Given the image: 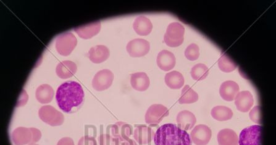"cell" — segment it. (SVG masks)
<instances>
[{"mask_svg":"<svg viewBox=\"0 0 276 145\" xmlns=\"http://www.w3.org/2000/svg\"><path fill=\"white\" fill-rule=\"evenodd\" d=\"M28 100H29V96H28L26 91L23 89L21 92L20 96L19 98L18 103H17L16 107H24V105L27 104Z\"/></svg>","mask_w":276,"mask_h":145,"instance_id":"836d02e7","label":"cell"},{"mask_svg":"<svg viewBox=\"0 0 276 145\" xmlns=\"http://www.w3.org/2000/svg\"><path fill=\"white\" fill-rule=\"evenodd\" d=\"M102 24L100 21L85 25V26L75 28L74 31L80 38L90 39L99 33L101 30Z\"/></svg>","mask_w":276,"mask_h":145,"instance_id":"44dd1931","label":"cell"},{"mask_svg":"<svg viewBox=\"0 0 276 145\" xmlns=\"http://www.w3.org/2000/svg\"><path fill=\"white\" fill-rule=\"evenodd\" d=\"M54 95V89L49 84H42L38 86L35 91L36 99L41 104H48L51 102Z\"/></svg>","mask_w":276,"mask_h":145,"instance_id":"603a6c76","label":"cell"},{"mask_svg":"<svg viewBox=\"0 0 276 145\" xmlns=\"http://www.w3.org/2000/svg\"><path fill=\"white\" fill-rule=\"evenodd\" d=\"M57 145H75L73 140L71 138L64 137L58 141Z\"/></svg>","mask_w":276,"mask_h":145,"instance_id":"d590c367","label":"cell"},{"mask_svg":"<svg viewBox=\"0 0 276 145\" xmlns=\"http://www.w3.org/2000/svg\"><path fill=\"white\" fill-rule=\"evenodd\" d=\"M249 116L251 120L256 124H261V107L256 106L250 111Z\"/></svg>","mask_w":276,"mask_h":145,"instance_id":"1f68e13d","label":"cell"},{"mask_svg":"<svg viewBox=\"0 0 276 145\" xmlns=\"http://www.w3.org/2000/svg\"><path fill=\"white\" fill-rule=\"evenodd\" d=\"M85 93L81 85L71 80L62 83L56 93L58 107L66 113L76 111L84 102Z\"/></svg>","mask_w":276,"mask_h":145,"instance_id":"6da1fadb","label":"cell"},{"mask_svg":"<svg viewBox=\"0 0 276 145\" xmlns=\"http://www.w3.org/2000/svg\"><path fill=\"white\" fill-rule=\"evenodd\" d=\"M164 80L167 86L174 90L183 87L185 83L183 75L177 71H171L166 74Z\"/></svg>","mask_w":276,"mask_h":145,"instance_id":"d4e9b609","label":"cell"},{"mask_svg":"<svg viewBox=\"0 0 276 145\" xmlns=\"http://www.w3.org/2000/svg\"><path fill=\"white\" fill-rule=\"evenodd\" d=\"M211 116L218 121H226L233 118V111L229 108L224 106H217L212 109Z\"/></svg>","mask_w":276,"mask_h":145,"instance_id":"484cf974","label":"cell"},{"mask_svg":"<svg viewBox=\"0 0 276 145\" xmlns=\"http://www.w3.org/2000/svg\"><path fill=\"white\" fill-rule=\"evenodd\" d=\"M185 28L179 22H172L167 27L164 41L170 47H178L183 42Z\"/></svg>","mask_w":276,"mask_h":145,"instance_id":"3957f363","label":"cell"},{"mask_svg":"<svg viewBox=\"0 0 276 145\" xmlns=\"http://www.w3.org/2000/svg\"><path fill=\"white\" fill-rule=\"evenodd\" d=\"M209 69L204 64H197L193 66L191 71L192 79L197 81H202L207 77Z\"/></svg>","mask_w":276,"mask_h":145,"instance_id":"83f0119b","label":"cell"},{"mask_svg":"<svg viewBox=\"0 0 276 145\" xmlns=\"http://www.w3.org/2000/svg\"><path fill=\"white\" fill-rule=\"evenodd\" d=\"M185 57L190 61H195L200 57L199 46L195 43H192L185 50Z\"/></svg>","mask_w":276,"mask_h":145,"instance_id":"f546056e","label":"cell"},{"mask_svg":"<svg viewBox=\"0 0 276 145\" xmlns=\"http://www.w3.org/2000/svg\"><path fill=\"white\" fill-rule=\"evenodd\" d=\"M77 66L76 64L71 61H63L58 64L56 68V73L62 79L71 78L76 73Z\"/></svg>","mask_w":276,"mask_h":145,"instance_id":"ffe728a7","label":"cell"},{"mask_svg":"<svg viewBox=\"0 0 276 145\" xmlns=\"http://www.w3.org/2000/svg\"><path fill=\"white\" fill-rule=\"evenodd\" d=\"M169 111L168 108L161 104H154L150 106L148 109L145 119L147 124L157 125L162 120L168 117Z\"/></svg>","mask_w":276,"mask_h":145,"instance_id":"52a82bcc","label":"cell"},{"mask_svg":"<svg viewBox=\"0 0 276 145\" xmlns=\"http://www.w3.org/2000/svg\"><path fill=\"white\" fill-rule=\"evenodd\" d=\"M121 145H138L136 142L132 139H127V140L121 142Z\"/></svg>","mask_w":276,"mask_h":145,"instance_id":"8d00e7d4","label":"cell"},{"mask_svg":"<svg viewBox=\"0 0 276 145\" xmlns=\"http://www.w3.org/2000/svg\"><path fill=\"white\" fill-rule=\"evenodd\" d=\"M190 136L195 145H207L211 140L212 132L207 125L199 124L191 131Z\"/></svg>","mask_w":276,"mask_h":145,"instance_id":"30bf717a","label":"cell"},{"mask_svg":"<svg viewBox=\"0 0 276 145\" xmlns=\"http://www.w3.org/2000/svg\"><path fill=\"white\" fill-rule=\"evenodd\" d=\"M77 40L72 32H66L60 35L56 40V49L58 54L67 57L76 48Z\"/></svg>","mask_w":276,"mask_h":145,"instance_id":"5b68a950","label":"cell"},{"mask_svg":"<svg viewBox=\"0 0 276 145\" xmlns=\"http://www.w3.org/2000/svg\"><path fill=\"white\" fill-rule=\"evenodd\" d=\"M32 138L33 134L30 128L19 127L12 133V140L15 145L30 144Z\"/></svg>","mask_w":276,"mask_h":145,"instance_id":"2e32d148","label":"cell"},{"mask_svg":"<svg viewBox=\"0 0 276 145\" xmlns=\"http://www.w3.org/2000/svg\"><path fill=\"white\" fill-rule=\"evenodd\" d=\"M261 125L245 128L240 133L239 145H261Z\"/></svg>","mask_w":276,"mask_h":145,"instance_id":"8992f818","label":"cell"},{"mask_svg":"<svg viewBox=\"0 0 276 145\" xmlns=\"http://www.w3.org/2000/svg\"><path fill=\"white\" fill-rule=\"evenodd\" d=\"M133 30L141 36L149 35L153 30V24L151 21L147 17L140 16L137 17L133 23Z\"/></svg>","mask_w":276,"mask_h":145,"instance_id":"7402d4cb","label":"cell"},{"mask_svg":"<svg viewBox=\"0 0 276 145\" xmlns=\"http://www.w3.org/2000/svg\"><path fill=\"white\" fill-rule=\"evenodd\" d=\"M237 109L242 113H247L254 104V99L249 91L239 92L235 98Z\"/></svg>","mask_w":276,"mask_h":145,"instance_id":"8fae6325","label":"cell"},{"mask_svg":"<svg viewBox=\"0 0 276 145\" xmlns=\"http://www.w3.org/2000/svg\"><path fill=\"white\" fill-rule=\"evenodd\" d=\"M219 145H239V137L232 129L220 130L217 136Z\"/></svg>","mask_w":276,"mask_h":145,"instance_id":"cb8c5ba5","label":"cell"},{"mask_svg":"<svg viewBox=\"0 0 276 145\" xmlns=\"http://www.w3.org/2000/svg\"><path fill=\"white\" fill-rule=\"evenodd\" d=\"M110 50L105 45H96L89 50L88 57L92 63L100 64L105 62L110 57Z\"/></svg>","mask_w":276,"mask_h":145,"instance_id":"e0dca14e","label":"cell"},{"mask_svg":"<svg viewBox=\"0 0 276 145\" xmlns=\"http://www.w3.org/2000/svg\"><path fill=\"white\" fill-rule=\"evenodd\" d=\"M126 50L131 57L141 58L149 54L150 43L145 39H133L127 43Z\"/></svg>","mask_w":276,"mask_h":145,"instance_id":"9c48e42d","label":"cell"},{"mask_svg":"<svg viewBox=\"0 0 276 145\" xmlns=\"http://www.w3.org/2000/svg\"><path fill=\"white\" fill-rule=\"evenodd\" d=\"M31 129L33 134V138L30 144H34L37 143L39 140H40L41 138V132L40 130L36 129V128H30Z\"/></svg>","mask_w":276,"mask_h":145,"instance_id":"e575fe53","label":"cell"},{"mask_svg":"<svg viewBox=\"0 0 276 145\" xmlns=\"http://www.w3.org/2000/svg\"><path fill=\"white\" fill-rule=\"evenodd\" d=\"M38 116L44 123L52 127L60 126L65 122L63 113L50 105L41 107L38 111Z\"/></svg>","mask_w":276,"mask_h":145,"instance_id":"277c9868","label":"cell"},{"mask_svg":"<svg viewBox=\"0 0 276 145\" xmlns=\"http://www.w3.org/2000/svg\"><path fill=\"white\" fill-rule=\"evenodd\" d=\"M155 132L151 127L139 125L133 132V138L140 144H147L154 140Z\"/></svg>","mask_w":276,"mask_h":145,"instance_id":"4fadbf2b","label":"cell"},{"mask_svg":"<svg viewBox=\"0 0 276 145\" xmlns=\"http://www.w3.org/2000/svg\"><path fill=\"white\" fill-rule=\"evenodd\" d=\"M218 66L221 71L227 73L235 71L238 68V65L226 54H223L219 58Z\"/></svg>","mask_w":276,"mask_h":145,"instance_id":"f1b7e54d","label":"cell"},{"mask_svg":"<svg viewBox=\"0 0 276 145\" xmlns=\"http://www.w3.org/2000/svg\"><path fill=\"white\" fill-rule=\"evenodd\" d=\"M176 121L178 127L186 131L193 129L196 124L197 118L191 111L183 110L178 113Z\"/></svg>","mask_w":276,"mask_h":145,"instance_id":"d6986e66","label":"cell"},{"mask_svg":"<svg viewBox=\"0 0 276 145\" xmlns=\"http://www.w3.org/2000/svg\"><path fill=\"white\" fill-rule=\"evenodd\" d=\"M239 86L232 80H227L223 82L220 86L219 93L222 99L227 102H233L239 93Z\"/></svg>","mask_w":276,"mask_h":145,"instance_id":"5bb4252c","label":"cell"},{"mask_svg":"<svg viewBox=\"0 0 276 145\" xmlns=\"http://www.w3.org/2000/svg\"><path fill=\"white\" fill-rule=\"evenodd\" d=\"M99 145H120L119 139L108 133H103L99 136Z\"/></svg>","mask_w":276,"mask_h":145,"instance_id":"4dcf8cb0","label":"cell"},{"mask_svg":"<svg viewBox=\"0 0 276 145\" xmlns=\"http://www.w3.org/2000/svg\"><path fill=\"white\" fill-rule=\"evenodd\" d=\"M77 145H97V143L96 138L93 136L85 135L80 139Z\"/></svg>","mask_w":276,"mask_h":145,"instance_id":"d6a6232c","label":"cell"},{"mask_svg":"<svg viewBox=\"0 0 276 145\" xmlns=\"http://www.w3.org/2000/svg\"><path fill=\"white\" fill-rule=\"evenodd\" d=\"M155 145H192L191 136L176 125L166 124L155 133Z\"/></svg>","mask_w":276,"mask_h":145,"instance_id":"7a4b0ae2","label":"cell"},{"mask_svg":"<svg viewBox=\"0 0 276 145\" xmlns=\"http://www.w3.org/2000/svg\"><path fill=\"white\" fill-rule=\"evenodd\" d=\"M111 135L119 139L121 142L129 139L132 134V129L129 124L124 122H118L111 125Z\"/></svg>","mask_w":276,"mask_h":145,"instance_id":"9a60e30c","label":"cell"},{"mask_svg":"<svg viewBox=\"0 0 276 145\" xmlns=\"http://www.w3.org/2000/svg\"><path fill=\"white\" fill-rule=\"evenodd\" d=\"M157 63L161 70L169 71L174 68L176 59L172 52L164 50L159 53L157 58Z\"/></svg>","mask_w":276,"mask_h":145,"instance_id":"7c38bea8","label":"cell"},{"mask_svg":"<svg viewBox=\"0 0 276 145\" xmlns=\"http://www.w3.org/2000/svg\"><path fill=\"white\" fill-rule=\"evenodd\" d=\"M114 79L112 71L109 69H103L95 75L92 80V86L97 91H105L112 85Z\"/></svg>","mask_w":276,"mask_h":145,"instance_id":"ba28073f","label":"cell"},{"mask_svg":"<svg viewBox=\"0 0 276 145\" xmlns=\"http://www.w3.org/2000/svg\"><path fill=\"white\" fill-rule=\"evenodd\" d=\"M130 84L136 91H146L149 89L150 85V78L145 72H136V73L131 74Z\"/></svg>","mask_w":276,"mask_h":145,"instance_id":"ac0fdd59","label":"cell"},{"mask_svg":"<svg viewBox=\"0 0 276 145\" xmlns=\"http://www.w3.org/2000/svg\"><path fill=\"white\" fill-rule=\"evenodd\" d=\"M28 145H38V144L34 143V144H28Z\"/></svg>","mask_w":276,"mask_h":145,"instance_id":"74e56055","label":"cell"},{"mask_svg":"<svg viewBox=\"0 0 276 145\" xmlns=\"http://www.w3.org/2000/svg\"><path fill=\"white\" fill-rule=\"evenodd\" d=\"M199 99V94L189 85H186L181 92L179 100V104H192L197 102Z\"/></svg>","mask_w":276,"mask_h":145,"instance_id":"4316f807","label":"cell"}]
</instances>
